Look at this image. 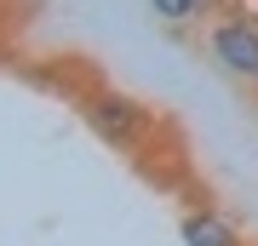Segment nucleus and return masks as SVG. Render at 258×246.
Masks as SVG:
<instances>
[{
	"label": "nucleus",
	"mask_w": 258,
	"mask_h": 246,
	"mask_svg": "<svg viewBox=\"0 0 258 246\" xmlns=\"http://www.w3.org/2000/svg\"><path fill=\"white\" fill-rule=\"evenodd\" d=\"M86 120H92L115 149H138L144 132H149V109L132 103V98H120V92H92V98H86Z\"/></svg>",
	"instance_id": "nucleus-2"
},
{
	"label": "nucleus",
	"mask_w": 258,
	"mask_h": 246,
	"mask_svg": "<svg viewBox=\"0 0 258 246\" xmlns=\"http://www.w3.org/2000/svg\"><path fill=\"white\" fill-rule=\"evenodd\" d=\"M252 92H258V86H252Z\"/></svg>",
	"instance_id": "nucleus-5"
},
{
	"label": "nucleus",
	"mask_w": 258,
	"mask_h": 246,
	"mask_svg": "<svg viewBox=\"0 0 258 246\" xmlns=\"http://www.w3.org/2000/svg\"><path fill=\"white\" fill-rule=\"evenodd\" d=\"M184 246H241V235H235L230 218L201 206V212H184Z\"/></svg>",
	"instance_id": "nucleus-3"
},
{
	"label": "nucleus",
	"mask_w": 258,
	"mask_h": 246,
	"mask_svg": "<svg viewBox=\"0 0 258 246\" xmlns=\"http://www.w3.org/2000/svg\"><path fill=\"white\" fill-rule=\"evenodd\" d=\"M201 46H207V57H212L218 74H230L241 86H258V18H247V12H218L201 29Z\"/></svg>",
	"instance_id": "nucleus-1"
},
{
	"label": "nucleus",
	"mask_w": 258,
	"mask_h": 246,
	"mask_svg": "<svg viewBox=\"0 0 258 246\" xmlns=\"http://www.w3.org/2000/svg\"><path fill=\"white\" fill-rule=\"evenodd\" d=\"M149 12H155L166 29H207L224 6L218 0H149Z\"/></svg>",
	"instance_id": "nucleus-4"
}]
</instances>
